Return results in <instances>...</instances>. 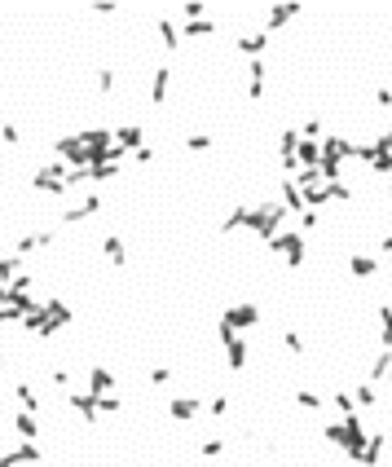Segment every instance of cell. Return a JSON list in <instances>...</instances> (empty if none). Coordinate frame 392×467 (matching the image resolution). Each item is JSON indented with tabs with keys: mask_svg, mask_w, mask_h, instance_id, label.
Instances as JSON below:
<instances>
[{
	"mask_svg": "<svg viewBox=\"0 0 392 467\" xmlns=\"http://www.w3.org/2000/svg\"><path fill=\"white\" fill-rule=\"evenodd\" d=\"M348 269H353V278H370L374 269H379V260H374V256H353Z\"/></svg>",
	"mask_w": 392,
	"mask_h": 467,
	"instance_id": "cb8c5ba5",
	"label": "cell"
},
{
	"mask_svg": "<svg viewBox=\"0 0 392 467\" xmlns=\"http://www.w3.org/2000/svg\"><path fill=\"white\" fill-rule=\"evenodd\" d=\"M115 146L124 150V155H133V150H141V128H137V124H124V128L115 132Z\"/></svg>",
	"mask_w": 392,
	"mask_h": 467,
	"instance_id": "5bb4252c",
	"label": "cell"
},
{
	"mask_svg": "<svg viewBox=\"0 0 392 467\" xmlns=\"http://www.w3.org/2000/svg\"><path fill=\"white\" fill-rule=\"evenodd\" d=\"M331 402H335V410H339V414H357V406H353V392H335Z\"/></svg>",
	"mask_w": 392,
	"mask_h": 467,
	"instance_id": "836d02e7",
	"label": "cell"
},
{
	"mask_svg": "<svg viewBox=\"0 0 392 467\" xmlns=\"http://www.w3.org/2000/svg\"><path fill=\"white\" fill-rule=\"evenodd\" d=\"M159 40H163V49H176V40H181V31H176V18H172V13H163V18H159Z\"/></svg>",
	"mask_w": 392,
	"mask_h": 467,
	"instance_id": "ac0fdd59",
	"label": "cell"
},
{
	"mask_svg": "<svg viewBox=\"0 0 392 467\" xmlns=\"http://www.w3.org/2000/svg\"><path fill=\"white\" fill-rule=\"evenodd\" d=\"M384 441H388V437H370V441H366V454H362V467H374V463H379V454H384Z\"/></svg>",
	"mask_w": 392,
	"mask_h": 467,
	"instance_id": "484cf974",
	"label": "cell"
},
{
	"mask_svg": "<svg viewBox=\"0 0 392 467\" xmlns=\"http://www.w3.org/2000/svg\"><path fill=\"white\" fill-rule=\"evenodd\" d=\"M102 256H106V264H115V269L128 264V247H124L119 234H106V238H102Z\"/></svg>",
	"mask_w": 392,
	"mask_h": 467,
	"instance_id": "9c48e42d",
	"label": "cell"
},
{
	"mask_svg": "<svg viewBox=\"0 0 392 467\" xmlns=\"http://www.w3.org/2000/svg\"><path fill=\"white\" fill-rule=\"evenodd\" d=\"M242 225H247V203H238V207H234L230 216H225V225H221V229L230 234V229H242Z\"/></svg>",
	"mask_w": 392,
	"mask_h": 467,
	"instance_id": "f1b7e54d",
	"label": "cell"
},
{
	"mask_svg": "<svg viewBox=\"0 0 392 467\" xmlns=\"http://www.w3.org/2000/svg\"><path fill=\"white\" fill-rule=\"evenodd\" d=\"M269 252L287 256L291 269H300V264H304V234H300V229H282V234H273V238H269Z\"/></svg>",
	"mask_w": 392,
	"mask_h": 467,
	"instance_id": "7a4b0ae2",
	"label": "cell"
},
{
	"mask_svg": "<svg viewBox=\"0 0 392 467\" xmlns=\"http://www.w3.org/2000/svg\"><path fill=\"white\" fill-rule=\"evenodd\" d=\"M282 207L287 212H304V194L296 190V181H282Z\"/></svg>",
	"mask_w": 392,
	"mask_h": 467,
	"instance_id": "603a6c76",
	"label": "cell"
},
{
	"mask_svg": "<svg viewBox=\"0 0 392 467\" xmlns=\"http://www.w3.org/2000/svg\"><path fill=\"white\" fill-rule=\"evenodd\" d=\"M0 141H5V146H22V132H18L13 120H0Z\"/></svg>",
	"mask_w": 392,
	"mask_h": 467,
	"instance_id": "4316f807",
	"label": "cell"
},
{
	"mask_svg": "<svg viewBox=\"0 0 392 467\" xmlns=\"http://www.w3.org/2000/svg\"><path fill=\"white\" fill-rule=\"evenodd\" d=\"M384 252H392V234H384Z\"/></svg>",
	"mask_w": 392,
	"mask_h": 467,
	"instance_id": "7bdbcfd3",
	"label": "cell"
},
{
	"mask_svg": "<svg viewBox=\"0 0 392 467\" xmlns=\"http://www.w3.org/2000/svg\"><path fill=\"white\" fill-rule=\"evenodd\" d=\"M185 36H194V40H199V36H216V23H211V18H199V23H185Z\"/></svg>",
	"mask_w": 392,
	"mask_h": 467,
	"instance_id": "83f0119b",
	"label": "cell"
},
{
	"mask_svg": "<svg viewBox=\"0 0 392 467\" xmlns=\"http://www.w3.org/2000/svg\"><path fill=\"white\" fill-rule=\"evenodd\" d=\"M115 410H124V402L115 392H106V397H97V414H115Z\"/></svg>",
	"mask_w": 392,
	"mask_h": 467,
	"instance_id": "4dcf8cb0",
	"label": "cell"
},
{
	"mask_svg": "<svg viewBox=\"0 0 392 467\" xmlns=\"http://www.w3.org/2000/svg\"><path fill=\"white\" fill-rule=\"evenodd\" d=\"M53 150L62 155V163H67V168H89V146L79 141V132H71V137H58Z\"/></svg>",
	"mask_w": 392,
	"mask_h": 467,
	"instance_id": "277c9868",
	"label": "cell"
},
{
	"mask_svg": "<svg viewBox=\"0 0 392 467\" xmlns=\"http://www.w3.org/2000/svg\"><path fill=\"white\" fill-rule=\"evenodd\" d=\"M300 137H304V141H318V137H322V120H308Z\"/></svg>",
	"mask_w": 392,
	"mask_h": 467,
	"instance_id": "f35d334b",
	"label": "cell"
},
{
	"mask_svg": "<svg viewBox=\"0 0 392 467\" xmlns=\"http://www.w3.org/2000/svg\"><path fill=\"white\" fill-rule=\"evenodd\" d=\"M168 379H172V366H155V371H150V383H155V388H163Z\"/></svg>",
	"mask_w": 392,
	"mask_h": 467,
	"instance_id": "8d00e7d4",
	"label": "cell"
},
{
	"mask_svg": "<svg viewBox=\"0 0 392 467\" xmlns=\"http://www.w3.org/2000/svg\"><path fill=\"white\" fill-rule=\"evenodd\" d=\"M379 326H384V331H379V335H384V348H392V309H388V305L379 309Z\"/></svg>",
	"mask_w": 392,
	"mask_h": 467,
	"instance_id": "1f68e13d",
	"label": "cell"
},
{
	"mask_svg": "<svg viewBox=\"0 0 392 467\" xmlns=\"http://www.w3.org/2000/svg\"><path fill=\"white\" fill-rule=\"evenodd\" d=\"M168 93H172V71H168V66H159L155 79H150V102L163 106V102H168Z\"/></svg>",
	"mask_w": 392,
	"mask_h": 467,
	"instance_id": "30bf717a",
	"label": "cell"
},
{
	"mask_svg": "<svg viewBox=\"0 0 392 467\" xmlns=\"http://www.w3.org/2000/svg\"><path fill=\"white\" fill-rule=\"evenodd\" d=\"M247 97H265V58L247 66Z\"/></svg>",
	"mask_w": 392,
	"mask_h": 467,
	"instance_id": "7c38bea8",
	"label": "cell"
},
{
	"mask_svg": "<svg viewBox=\"0 0 392 467\" xmlns=\"http://www.w3.org/2000/svg\"><path fill=\"white\" fill-rule=\"evenodd\" d=\"M13 397L22 402V410H27V414H36V410H40V392L31 388V383H13Z\"/></svg>",
	"mask_w": 392,
	"mask_h": 467,
	"instance_id": "44dd1931",
	"label": "cell"
},
{
	"mask_svg": "<svg viewBox=\"0 0 392 467\" xmlns=\"http://www.w3.org/2000/svg\"><path fill=\"white\" fill-rule=\"evenodd\" d=\"M13 428H18V437H22V441H36V437H40V428H36V419H31L27 410L18 414V419H13Z\"/></svg>",
	"mask_w": 392,
	"mask_h": 467,
	"instance_id": "d4e9b609",
	"label": "cell"
},
{
	"mask_svg": "<svg viewBox=\"0 0 392 467\" xmlns=\"http://www.w3.org/2000/svg\"><path fill=\"white\" fill-rule=\"evenodd\" d=\"M318 159H322V146L300 137V146H296V163H300V168H318Z\"/></svg>",
	"mask_w": 392,
	"mask_h": 467,
	"instance_id": "2e32d148",
	"label": "cell"
},
{
	"mask_svg": "<svg viewBox=\"0 0 392 467\" xmlns=\"http://www.w3.org/2000/svg\"><path fill=\"white\" fill-rule=\"evenodd\" d=\"M71 410H75L84 423H97V397H93V392H71Z\"/></svg>",
	"mask_w": 392,
	"mask_h": 467,
	"instance_id": "8fae6325",
	"label": "cell"
},
{
	"mask_svg": "<svg viewBox=\"0 0 392 467\" xmlns=\"http://www.w3.org/2000/svg\"><path fill=\"white\" fill-rule=\"evenodd\" d=\"M374 102H379V106H388V110H392V89H374Z\"/></svg>",
	"mask_w": 392,
	"mask_h": 467,
	"instance_id": "60d3db41",
	"label": "cell"
},
{
	"mask_svg": "<svg viewBox=\"0 0 392 467\" xmlns=\"http://www.w3.org/2000/svg\"><path fill=\"white\" fill-rule=\"evenodd\" d=\"M31 190H44V194H67V163H44V168L31 172Z\"/></svg>",
	"mask_w": 392,
	"mask_h": 467,
	"instance_id": "3957f363",
	"label": "cell"
},
{
	"mask_svg": "<svg viewBox=\"0 0 392 467\" xmlns=\"http://www.w3.org/2000/svg\"><path fill=\"white\" fill-rule=\"evenodd\" d=\"M185 150H211V137L207 132H194V137H185Z\"/></svg>",
	"mask_w": 392,
	"mask_h": 467,
	"instance_id": "d590c367",
	"label": "cell"
},
{
	"mask_svg": "<svg viewBox=\"0 0 392 467\" xmlns=\"http://www.w3.org/2000/svg\"><path fill=\"white\" fill-rule=\"evenodd\" d=\"M102 212V194H84L79 203H71L67 212H62V225H79V221H89V216Z\"/></svg>",
	"mask_w": 392,
	"mask_h": 467,
	"instance_id": "5b68a950",
	"label": "cell"
},
{
	"mask_svg": "<svg viewBox=\"0 0 392 467\" xmlns=\"http://www.w3.org/2000/svg\"><path fill=\"white\" fill-rule=\"evenodd\" d=\"M287 207L282 203H265V207H247V229L251 234H260V238H273V234H282V225H287Z\"/></svg>",
	"mask_w": 392,
	"mask_h": 467,
	"instance_id": "6da1fadb",
	"label": "cell"
},
{
	"mask_svg": "<svg viewBox=\"0 0 392 467\" xmlns=\"http://www.w3.org/2000/svg\"><path fill=\"white\" fill-rule=\"evenodd\" d=\"M203 410V402H194V397H176V402H168V414H172V419H194V414H199Z\"/></svg>",
	"mask_w": 392,
	"mask_h": 467,
	"instance_id": "4fadbf2b",
	"label": "cell"
},
{
	"mask_svg": "<svg viewBox=\"0 0 392 467\" xmlns=\"http://www.w3.org/2000/svg\"><path fill=\"white\" fill-rule=\"evenodd\" d=\"M282 344H287V348H291V353H296V357L304 353V335H300V331H282Z\"/></svg>",
	"mask_w": 392,
	"mask_h": 467,
	"instance_id": "d6a6232c",
	"label": "cell"
},
{
	"mask_svg": "<svg viewBox=\"0 0 392 467\" xmlns=\"http://www.w3.org/2000/svg\"><path fill=\"white\" fill-rule=\"evenodd\" d=\"M89 392H93V397L115 392V375H110L106 366H89Z\"/></svg>",
	"mask_w": 392,
	"mask_h": 467,
	"instance_id": "ba28073f",
	"label": "cell"
},
{
	"mask_svg": "<svg viewBox=\"0 0 392 467\" xmlns=\"http://www.w3.org/2000/svg\"><path fill=\"white\" fill-rule=\"evenodd\" d=\"M22 463H40V445L36 441H22V445H13L0 454V467H22Z\"/></svg>",
	"mask_w": 392,
	"mask_h": 467,
	"instance_id": "8992f818",
	"label": "cell"
},
{
	"mask_svg": "<svg viewBox=\"0 0 392 467\" xmlns=\"http://www.w3.org/2000/svg\"><path fill=\"white\" fill-rule=\"evenodd\" d=\"M265 44H269V31H256V36H238V49H242V53H247L251 62L265 53Z\"/></svg>",
	"mask_w": 392,
	"mask_h": 467,
	"instance_id": "9a60e30c",
	"label": "cell"
},
{
	"mask_svg": "<svg viewBox=\"0 0 392 467\" xmlns=\"http://www.w3.org/2000/svg\"><path fill=\"white\" fill-rule=\"evenodd\" d=\"M199 449H203L207 459H221V454H225V441H221V437H207V441H203Z\"/></svg>",
	"mask_w": 392,
	"mask_h": 467,
	"instance_id": "e575fe53",
	"label": "cell"
},
{
	"mask_svg": "<svg viewBox=\"0 0 392 467\" xmlns=\"http://www.w3.org/2000/svg\"><path fill=\"white\" fill-rule=\"evenodd\" d=\"M353 406H357V410H374V406H379V392H374V383H362V388L353 392Z\"/></svg>",
	"mask_w": 392,
	"mask_h": 467,
	"instance_id": "7402d4cb",
	"label": "cell"
},
{
	"mask_svg": "<svg viewBox=\"0 0 392 467\" xmlns=\"http://www.w3.org/2000/svg\"><path fill=\"white\" fill-rule=\"evenodd\" d=\"M296 13H300V5H273V9H269V27H265V31H277V27H287L291 18H296Z\"/></svg>",
	"mask_w": 392,
	"mask_h": 467,
	"instance_id": "d6986e66",
	"label": "cell"
},
{
	"mask_svg": "<svg viewBox=\"0 0 392 467\" xmlns=\"http://www.w3.org/2000/svg\"><path fill=\"white\" fill-rule=\"evenodd\" d=\"M97 84H102V93H110V89H115V71L102 66V71H97Z\"/></svg>",
	"mask_w": 392,
	"mask_h": 467,
	"instance_id": "74e56055",
	"label": "cell"
},
{
	"mask_svg": "<svg viewBox=\"0 0 392 467\" xmlns=\"http://www.w3.org/2000/svg\"><path fill=\"white\" fill-rule=\"evenodd\" d=\"M119 177V163H93L89 168V186H106V181Z\"/></svg>",
	"mask_w": 392,
	"mask_h": 467,
	"instance_id": "ffe728a7",
	"label": "cell"
},
{
	"mask_svg": "<svg viewBox=\"0 0 392 467\" xmlns=\"http://www.w3.org/2000/svg\"><path fill=\"white\" fill-rule=\"evenodd\" d=\"M296 406H300V410H322V397H318L313 388H300V392H296Z\"/></svg>",
	"mask_w": 392,
	"mask_h": 467,
	"instance_id": "f546056e",
	"label": "cell"
},
{
	"mask_svg": "<svg viewBox=\"0 0 392 467\" xmlns=\"http://www.w3.org/2000/svg\"><path fill=\"white\" fill-rule=\"evenodd\" d=\"M370 168L374 172H392V155H370Z\"/></svg>",
	"mask_w": 392,
	"mask_h": 467,
	"instance_id": "ab89813d",
	"label": "cell"
},
{
	"mask_svg": "<svg viewBox=\"0 0 392 467\" xmlns=\"http://www.w3.org/2000/svg\"><path fill=\"white\" fill-rule=\"evenodd\" d=\"M225 362H230V371H242L247 366V340H234V344H225Z\"/></svg>",
	"mask_w": 392,
	"mask_h": 467,
	"instance_id": "e0dca14e",
	"label": "cell"
},
{
	"mask_svg": "<svg viewBox=\"0 0 392 467\" xmlns=\"http://www.w3.org/2000/svg\"><path fill=\"white\" fill-rule=\"evenodd\" d=\"M207 406H211V414H225V410H230V402H225V397H211Z\"/></svg>",
	"mask_w": 392,
	"mask_h": 467,
	"instance_id": "b9f144b4",
	"label": "cell"
},
{
	"mask_svg": "<svg viewBox=\"0 0 392 467\" xmlns=\"http://www.w3.org/2000/svg\"><path fill=\"white\" fill-rule=\"evenodd\" d=\"M221 322H230L234 331H247V326H256V322H260V309L251 305V300H242V305H234Z\"/></svg>",
	"mask_w": 392,
	"mask_h": 467,
	"instance_id": "52a82bcc",
	"label": "cell"
}]
</instances>
